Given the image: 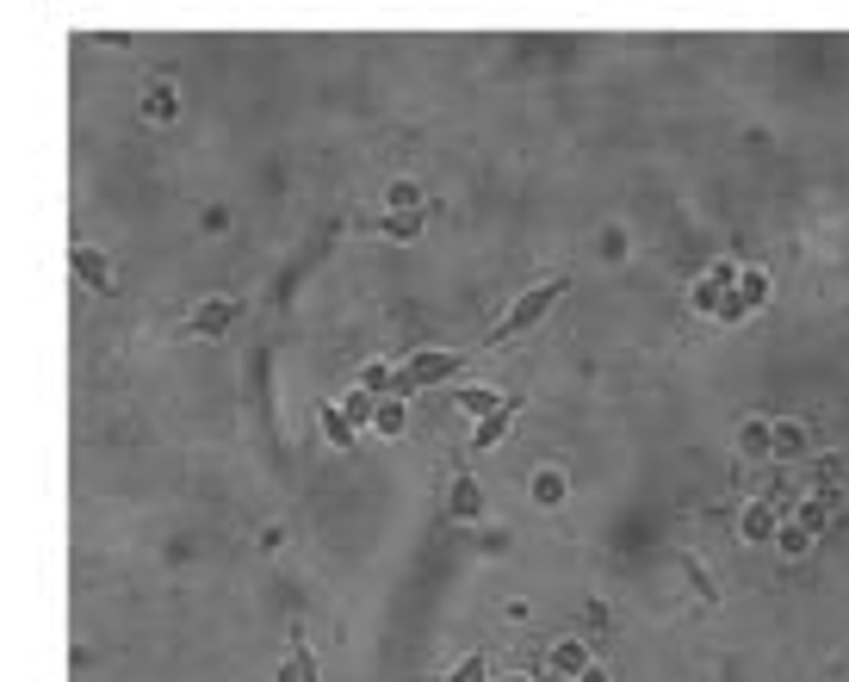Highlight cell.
I'll list each match as a JSON object with an SVG mask.
<instances>
[{
	"instance_id": "obj_1",
	"label": "cell",
	"mask_w": 849,
	"mask_h": 682,
	"mask_svg": "<svg viewBox=\"0 0 849 682\" xmlns=\"http://www.w3.org/2000/svg\"><path fill=\"white\" fill-rule=\"evenodd\" d=\"M570 292V280L565 273H552V280H539V286H527L521 292L515 304H509L503 317H496V329H490V342H515V335H527V329H539V323H546V311L558 298H565Z\"/></svg>"
},
{
	"instance_id": "obj_2",
	"label": "cell",
	"mask_w": 849,
	"mask_h": 682,
	"mask_svg": "<svg viewBox=\"0 0 849 682\" xmlns=\"http://www.w3.org/2000/svg\"><path fill=\"white\" fill-rule=\"evenodd\" d=\"M459 373V354H447V348H416L403 366H391V397L403 403V397H416V391H434V385H447Z\"/></svg>"
},
{
	"instance_id": "obj_3",
	"label": "cell",
	"mask_w": 849,
	"mask_h": 682,
	"mask_svg": "<svg viewBox=\"0 0 849 682\" xmlns=\"http://www.w3.org/2000/svg\"><path fill=\"white\" fill-rule=\"evenodd\" d=\"M763 304H769V273H763V267H738V286L725 292L720 323H744L751 311H763Z\"/></svg>"
},
{
	"instance_id": "obj_4",
	"label": "cell",
	"mask_w": 849,
	"mask_h": 682,
	"mask_svg": "<svg viewBox=\"0 0 849 682\" xmlns=\"http://www.w3.org/2000/svg\"><path fill=\"white\" fill-rule=\"evenodd\" d=\"M732 286H738V267H732V261H713V267L689 286V304L701 311V317H720V304H725V292H732Z\"/></svg>"
},
{
	"instance_id": "obj_5",
	"label": "cell",
	"mask_w": 849,
	"mask_h": 682,
	"mask_svg": "<svg viewBox=\"0 0 849 682\" xmlns=\"http://www.w3.org/2000/svg\"><path fill=\"white\" fill-rule=\"evenodd\" d=\"M794 527H806V534H825V527L837 522V491H800V503H794V515H787Z\"/></svg>"
},
{
	"instance_id": "obj_6",
	"label": "cell",
	"mask_w": 849,
	"mask_h": 682,
	"mask_svg": "<svg viewBox=\"0 0 849 682\" xmlns=\"http://www.w3.org/2000/svg\"><path fill=\"white\" fill-rule=\"evenodd\" d=\"M515 410H521V397L509 391V397H503V410L478 416V422H472V447H478V453H490V447H503V441H509V422H515Z\"/></svg>"
},
{
	"instance_id": "obj_7",
	"label": "cell",
	"mask_w": 849,
	"mask_h": 682,
	"mask_svg": "<svg viewBox=\"0 0 849 682\" xmlns=\"http://www.w3.org/2000/svg\"><path fill=\"white\" fill-rule=\"evenodd\" d=\"M237 317H242V304H237V298H205L199 311H192V335H199V342H218V335L230 329Z\"/></svg>"
},
{
	"instance_id": "obj_8",
	"label": "cell",
	"mask_w": 849,
	"mask_h": 682,
	"mask_svg": "<svg viewBox=\"0 0 849 682\" xmlns=\"http://www.w3.org/2000/svg\"><path fill=\"white\" fill-rule=\"evenodd\" d=\"M813 453V434H806V422H769V460H806Z\"/></svg>"
},
{
	"instance_id": "obj_9",
	"label": "cell",
	"mask_w": 849,
	"mask_h": 682,
	"mask_svg": "<svg viewBox=\"0 0 849 682\" xmlns=\"http://www.w3.org/2000/svg\"><path fill=\"white\" fill-rule=\"evenodd\" d=\"M775 527H782V515H775L763 496H751L744 503V515H738V534H744V546H769L775 539Z\"/></svg>"
},
{
	"instance_id": "obj_10",
	"label": "cell",
	"mask_w": 849,
	"mask_h": 682,
	"mask_svg": "<svg viewBox=\"0 0 849 682\" xmlns=\"http://www.w3.org/2000/svg\"><path fill=\"white\" fill-rule=\"evenodd\" d=\"M552 676H565V682H577L583 670L596 664V651H589V639H558V646H552Z\"/></svg>"
},
{
	"instance_id": "obj_11",
	"label": "cell",
	"mask_w": 849,
	"mask_h": 682,
	"mask_svg": "<svg viewBox=\"0 0 849 682\" xmlns=\"http://www.w3.org/2000/svg\"><path fill=\"white\" fill-rule=\"evenodd\" d=\"M69 267H75V280L81 286H94V292H106L112 286V261L99 249H87V242H75V254H69Z\"/></svg>"
},
{
	"instance_id": "obj_12",
	"label": "cell",
	"mask_w": 849,
	"mask_h": 682,
	"mask_svg": "<svg viewBox=\"0 0 849 682\" xmlns=\"http://www.w3.org/2000/svg\"><path fill=\"white\" fill-rule=\"evenodd\" d=\"M447 515H453V522H478V515H484L478 478H453V484H447Z\"/></svg>"
},
{
	"instance_id": "obj_13",
	"label": "cell",
	"mask_w": 849,
	"mask_h": 682,
	"mask_svg": "<svg viewBox=\"0 0 849 682\" xmlns=\"http://www.w3.org/2000/svg\"><path fill=\"white\" fill-rule=\"evenodd\" d=\"M527 496H534L539 508H558L570 496V484H565V472H558V465H539V472L527 478Z\"/></svg>"
},
{
	"instance_id": "obj_14",
	"label": "cell",
	"mask_w": 849,
	"mask_h": 682,
	"mask_svg": "<svg viewBox=\"0 0 849 682\" xmlns=\"http://www.w3.org/2000/svg\"><path fill=\"white\" fill-rule=\"evenodd\" d=\"M503 397H509V391H490V385H459V391H453V403H459V410H465V416L478 422V416L503 410Z\"/></svg>"
},
{
	"instance_id": "obj_15",
	"label": "cell",
	"mask_w": 849,
	"mask_h": 682,
	"mask_svg": "<svg viewBox=\"0 0 849 682\" xmlns=\"http://www.w3.org/2000/svg\"><path fill=\"white\" fill-rule=\"evenodd\" d=\"M738 453L744 460H769V416H744L738 422Z\"/></svg>"
},
{
	"instance_id": "obj_16",
	"label": "cell",
	"mask_w": 849,
	"mask_h": 682,
	"mask_svg": "<svg viewBox=\"0 0 849 682\" xmlns=\"http://www.w3.org/2000/svg\"><path fill=\"white\" fill-rule=\"evenodd\" d=\"M409 429V410L397 403V397H378V410H373V434H385V441H403Z\"/></svg>"
},
{
	"instance_id": "obj_17",
	"label": "cell",
	"mask_w": 849,
	"mask_h": 682,
	"mask_svg": "<svg viewBox=\"0 0 849 682\" xmlns=\"http://www.w3.org/2000/svg\"><path fill=\"white\" fill-rule=\"evenodd\" d=\"M769 546L787 558V565H794V558H806V553H813V534H806V527H794V522H782V527H775V539H769Z\"/></svg>"
},
{
	"instance_id": "obj_18",
	"label": "cell",
	"mask_w": 849,
	"mask_h": 682,
	"mask_svg": "<svg viewBox=\"0 0 849 682\" xmlns=\"http://www.w3.org/2000/svg\"><path fill=\"white\" fill-rule=\"evenodd\" d=\"M316 422H323V441H329V447H354V422L342 416V403H323Z\"/></svg>"
},
{
	"instance_id": "obj_19",
	"label": "cell",
	"mask_w": 849,
	"mask_h": 682,
	"mask_svg": "<svg viewBox=\"0 0 849 682\" xmlns=\"http://www.w3.org/2000/svg\"><path fill=\"white\" fill-rule=\"evenodd\" d=\"M354 391H366V397H391V366H385V360H366V366H360V379H354Z\"/></svg>"
},
{
	"instance_id": "obj_20",
	"label": "cell",
	"mask_w": 849,
	"mask_h": 682,
	"mask_svg": "<svg viewBox=\"0 0 849 682\" xmlns=\"http://www.w3.org/2000/svg\"><path fill=\"white\" fill-rule=\"evenodd\" d=\"M385 206H391V211H422V187H416V180H391Z\"/></svg>"
},
{
	"instance_id": "obj_21",
	"label": "cell",
	"mask_w": 849,
	"mask_h": 682,
	"mask_svg": "<svg viewBox=\"0 0 849 682\" xmlns=\"http://www.w3.org/2000/svg\"><path fill=\"white\" fill-rule=\"evenodd\" d=\"M280 682H316V664H311V651H292V658H285V670H280Z\"/></svg>"
},
{
	"instance_id": "obj_22",
	"label": "cell",
	"mask_w": 849,
	"mask_h": 682,
	"mask_svg": "<svg viewBox=\"0 0 849 682\" xmlns=\"http://www.w3.org/2000/svg\"><path fill=\"white\" fill-rule=\"evenodd\" d=\"M416 230H422V211H391L385 218V237H397V242H409Z\"/></svg>"
},
{
	"instance_id": "obj_23",
	"label": "cell",
	"mask_w": 849,
	"mask_h": 682,
	"mask_svg": "<svg viewBox=\"0 0 849 682\" xmlns=\"http://www.w3.org/2000/svg\"><path fill=\"white\" fill-rule=\"evenodd\" d=\"M373 410H378V397H366V391H347V403H342V416L360 429V422H373Z\"/></svg>"
},
{
	"instance_id": "obj_24",
	"label": "cell",
	"mask_w": 849,
	"mask_h": 682,
	"mask_svg": "<svg viewBox=\"0 0 849 682\" xmlns=\"http://www.w3.org/2000/svg\"><path fill=\"white\" fill-rule=\"evenodd\" d=\"M447 682H490V664H484V658H465V664L447 670Z\"/></svg>"
},
{
	"instance_id": "obj_25",
	"label": "cell",
	"mask_w": 849,
	"mask_h": 682,
	"mask_svg": "<svg viewBox=\"0 0 849 682\" xmlns=\"http://www.w3.org/2000/svg\"><path fill=\"white\" fill-rule=\"evenodd\" d=\"M149 112H156V118H174V87H156V99H149Z\"/></svg>"
},
{
	"instance_id": "obj_26",
	"label": "cell",
	"mask_w": 849,
	"mask_h": 682,
	"mask_svg": "<svg viewBox=\"0 0 849 682\" xmlns=\"http://www.w3.org/2000/svg\"><path fill=\"white\" fill-rule=\"evenodd\" d=\"M577 682H608V670H601V664H589V670H583Z\"/></svg>"
},
{
	"instance_id": "obj_27",
	"label": "cell",
	"mask_w": 849,
	"mask_h": 682,
	"mask_svg": "<svg viewBox=\"0 0 849 682\" xmlns=\"http://www.w3.org/2000/svg\"><path fill=\"white\" fill-rule=\"evenodd\" d=\"M503 682H534V676H503Z\"/></svg>"
}]
</instances>
